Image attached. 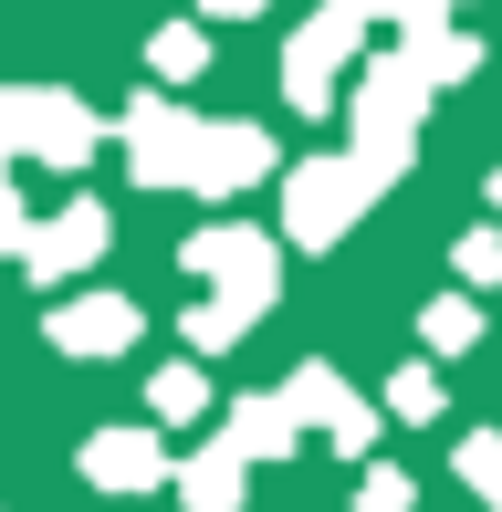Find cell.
<instances>
[{"label": "cell", "mask_w": 502, "mask_h": 512, "mask_svg": "<svg viewBox=\"0 0 502 512\" xmlns=\"http://www.w3.org/2000/svg\"><path fill=\"white\" fill-rule=\"evenodd\" d=\"M189 272H220V283H231V314H262L272 304V251L251 241V230H210V241H189Z\"/></svg>", "instance_id": "cell-1"}, {"label": "cell", "mask_w": 502, "mask_h": 512, "mask_svg": "<svg viewBox=\"0 0 502 512\" xmlns=\"http://www.w3.org/2000/svg\"><path fill=\"white\" fill-rule=\"evenodd\" d=\"M283 408H293V418H314V429H335V439H346V450H367V439H377V418L356 408L346 387L325 377V366H304V377H293V398H283Z\"/></svg>", "instance_id": "cell-2"}, {"label": "cell", "mask_w": 502, "mask_h": 512, "mask_svg": "<svg viewBox=\"0 0 502 512\" xmlns=\"http://www.w3.org/2000/svg\"><path fill=\"white\" fill-rule=\"evenodd\" d=\"M84 471H95L105 492H147V481H168V450H157V439H136V429H105L95 450H84Z\"/></svg>", "instance_id": "cell-3"}, {"label": "cell", "mask_w": 502, "mask_h": 512, "mask_svg": "<svg viewBox=\"0 0 502 512\" xmlns=\"http://www.w3.org/2000/svg\"><path fill=\"white\" fill-rule=\"evenodd\" d=\"M95 251H105V209H63L32 241V272H74V262H95Z\"/></svg>", "instance_id": "cell-4"}, {"label": "cell", "mask_w": 502, "mask_h": 512, "mask_svg": "<svg viewBox=\"0 0 502 512\" xmlns=\"http://www.w3.org/2000/svg\"><path fill=\"white\" fill-rule=\"evenodd\" d=\"M53 335H63V345H84V356H116V345L136 335V314H126V304H74Z\"/></svg>", "instance_id": "cell-5"}, {"label": "cell", "mask_w": 502, "mask_h": 512, "mask_svg": "<svg viewBox=\"0 0 502 512\" xmlns=\"http://www.w3.org/2000/svg\"><path fill=\"white\" fill-rule=\"evenodd\" d=\"M231 502H241V460H231V450L189 460V512H231Z\"/></svg>", "instance_id": "cell-6"}, {"label": "cell", "mask_w": 502, "mask_h": 512, "mask_svg": "<svg viewBox=\"0 0 502 512\" xmlns=\"http://www.w3.org/2000/svg\"><path fill=\"white\" fill-rule=\"evenodd\" d=\"M461 481H471V492L502 512V439H471V450H461Z\"/></svg>", "instance_id": "cell-7"}, {"label": "cell", "mask_w": 502, "mask_h": 512, "mask_svg": "<svg viewBox=\"0 0 502 512\" xmlns=\"http://www.w3.org/2000/svg\"><path fill=\"white\" fill-rule=\"evenodd\" d=\"M387 398H398V418H440V377H419V366H408Z\"/></svg>", "instance_id": "cell-8"}, {"label": "cell", "mask_w": 502, "mask_h": 512, "mask_svg": "<svg viewBox=\"0 0 502 512\" xmlns=\"http://www.w3.org/2000/svg\"><path fill=\"white\" fill-rule=\"evenodd\" d=\"M157 418H199V377H189V366H168V377H157Z\"/></svg>", "instance_id": "cell-9"}, {"label": "cell", "mask_w": 502, "mask_h": 512, "mask_svg": "<svg viewBox=\"0 0 502 512\" xmlns=\"http://www.w3.org/2000/svg\"><path fill=\"white\" fill-rule=\"evenodd\" d=\"M429 345H471V304H429Z\"/></svg>", "instance_id": "cell-10"}, {"label": "cell", "mask_w": 502, "mask_h": 512, "mask_svg": "<svg viewBox=\"0 0 502 512\" xmlns=\"http://www.w3.org/2000/svg\"><path fill=\"white\" fill-rule=\"evenodd\" d=\"M367 512H408V481H398V471H377V481H367Z\"/></svg>", "instance_id": "cell-11"}, {"label": "cell", "mask_w": 502, "mask_h": 512, "mask_svg": "<svg viewBox=\"0 0 502 512\" xmlns=\"http://www.w3.org/2000/svg\"><path fill=\"white\" fill-rule=\"evenodd\" d=\"M210 11H262V0H210Z\"/></svg>", "instance_id": "cell-12"}]
</instances>
